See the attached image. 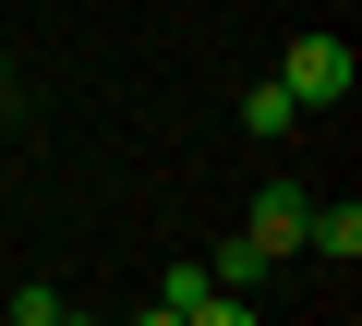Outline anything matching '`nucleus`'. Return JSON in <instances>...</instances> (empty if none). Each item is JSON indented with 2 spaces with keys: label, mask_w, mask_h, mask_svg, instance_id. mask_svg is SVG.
Returning a JSON list of instances; mask_svg holds the SVG:
<instances>
[{
  "label": "nucleus",
  "mask_w": 362,
  "mask_h": 326,
  "mask_svg": "<svg viewBox=\"0 0 362 326\" xmlns=\"http://www.w3.org/2000/svg\"><path fill=\"white\" fill-rule=\"evenodd\" d=\"M278 85H290L302 109H350V85H362V61H350V37H290V61H278Z\"/></svg>",
  "instance_id": "f257e3e1"
},
{
  "label": "nucleus",
  "mask_w": 362,
  "mask_h": 326,
  "mask_svg": "<svg viewBox=\"0 0 362 326\" xmlns=\"http://www.w3.org/2000/svg\"><path fill=\"white\" fill-rule=\"evenodd\" d=\"M242 242H254L266 266H278V254H302V194H290V182H266V194L242 206Z\"/></svg>",
  "instance_id": "f03ea898"
},
{
  "label": "nucleus",
  "mask_w": 362,
  "mask_h": 326,
  "mask_svg": "<svg viewBox=\"0 0 362 326\" xmlns=\"http://www.w3.org/2000/svg\"><path fill=\"white\" fill-rule=\"evenodd\" d=\"M302 254L350 266V254H362V206H350V194H338V206H302Z\"/></svg>",
  "instance_id": "7ed1b4c3"
},
{
  "label": "nucleus",
  "mask_w": 362,
  "mask_h": 326,
  "mask_svg": "<svg viewBox=\"0 0 362 326\" xmlns=\"http://www.w3.org/2000/svg\"><path fill=\"white\" fill-rule=\"evenodd\" d=\"M242 121H254V133L278 145V133H302V97H290V85L266 73V85H242Z\"/></svg>",
  "instance_id": "20e7f679"
},
{
  "label": "nucleus",
  "mask_w": 362,
  "mask_h": 326,
  "mask_svg": "<svg viewBox=\"0 0 362 326\" xmlns=\"http://www.w3.org/2000/svg\"><path fill=\"white\" fill-rule=\"evenodd\" d=\"M181 326H266V314H254L242 290H206V302H194V314H181Z\"/></svg>",
  "instance_id": "39448f33"
},
{
  "label": "nucleus",
  "mask_w": 362,
  "mask_h": 326,
  "mask_svg": "<svg viewBox=\"0 0 362 326\" xmlns=\"http://www.w3.org/2000/svg\"><path fill=\"white\" fill-rule=\"evenodd\" d=\"M133 326H181V314H169V302H145V314H133Z\"/></svg>",
  "instance_id": "423d86ee"
},
{
  "label": "nucleus",
  "mask_w": 362,
  "mask_h": 326,
  "mask_svg": "<svg viewBox=\"0 0 362 326\" xmlns=\"http://www.w3.org/2000/svg\"><path fill=\"white\" fill-rule=\"evenodd\" d=\"M49 326H97V314H73V302H61V314H49Z\"/></svg>",
  "instance_id": "0eeeda50"
},
{
  "label": "nucleus",
  "mask_w": 362,
  "mask_h": 326,
  "mask_svg": "<svg viewBox=\"0 0 362 326\" xmlns=\"http://www.w3.org/2000/svg\"><path fill=\"white\" fill-rule=\"evenodd\" d=\"M0 97H13V73H0Z\"/></svg>",
  "instance_id": "6e6552de"
}]
</instances>
